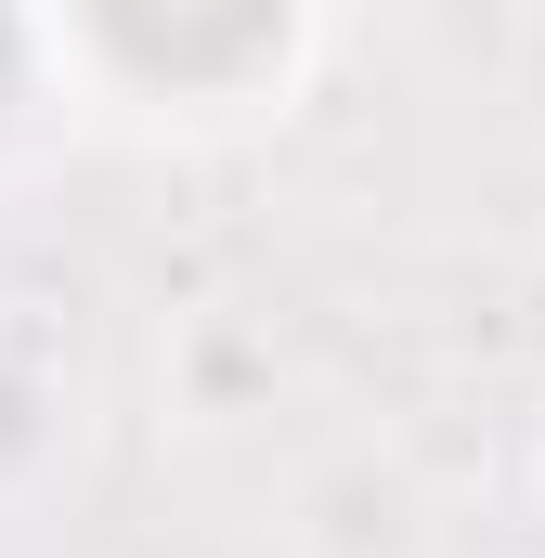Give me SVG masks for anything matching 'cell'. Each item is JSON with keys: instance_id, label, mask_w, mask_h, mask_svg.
<instances>
[{"instance_id": "1", "label": "cell", "mask_w": 545, "mask_h": 558, "mask_svg": "<svg viewBox=\"0 0 545 558\" xmlns=\"http://www.w3.org/2000/svg\"><path fill=\"white\" fill-rule=\"evenodd\" d=\"M105 13V39L156 65V78H221V65H247L272 26H286V0H92Z\"/></svg>"}, {"instance_id": "2", "label": "cell", "mask_w": 545, "mask_h": 558, "mask_svg": "<svg viewBox=\"0 0 545 558\" xmlns=\"http://www.w3.org/2000/svg\"><path fill=\"white\" fill-rule=\"evenodd\" d=\"M0 92H13V26H0Z\"/></svg>"}]
</instances>
